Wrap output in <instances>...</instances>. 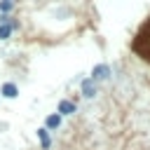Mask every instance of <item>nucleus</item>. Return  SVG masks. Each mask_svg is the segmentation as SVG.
<instances>
[{
  "instance_id": "f257e3e1",
  "label": "nucleus",
  "mask_w": 150,
  "mask_h": 150,
  "mask_svg": "<svg viewBox=\"0 0 150 150\" xmlns=\"http://www.w3.org/2000/svg\"><path fill=\"white\" fill-rule=\"evenodd\" d=\"M108 75H110V66H108V63H98V66H94L89 80H91V82H98V80H105Z\"/></svg>"
},
{
  "instance_id": "f03ea898",
  "label": "nucleus",
  "mask_w": 150,
  "mask_h": 150,
  "mask_svg": "<svg viewBox=\"0 0 150 150\" xmlns=\"http://www.w3.org/2000/svg\"><path fill=\"white\" fill-rule=\"evenodd\" d=\"M77 110V103L75 101H70V98H61L59 101V105H56V112L63 117V115H73Z\"/></svg>"
},
{
  "instance_id": "7ed1b4c3",
  "label": "nucleus",
  "mask_w": 150,
  "mask_h": 150,
  "mask_svg": "<svg viewBox=\"0 0 150 150\" xmlns=\"http://www.w3.org/2000/svg\"><path fill=\"white\" fill-rule=\"evenodd\" d=\"M80 91H82L84 98H94V96H96V82H91L89 77H84L82 84H80Z\"/></svg>"
},
{
  "instance_id": "20e7f679",
  "label": "nucleus",
  "mask_w": 150,
  "mask_h": 150,
  "mask_svg": "<svg viewBox=\"0 0 150 150\" xmlns=\"http://www.w3.org/2000/svg\"><path fill=\"white\" fill-rule=\"evenodd\" d=\"M61 127V115L59 112H49L47 117H45V129L47 131H56Z\"/></svg>"
},
{
  "instance_id": "39448f33",
  "label": "nucleus",
  "mask_w": 150,
  "mask_h": 150,
  "mask_svg": "<svg viewBox=\"0 0 150 150\" xmlns=\"http://www.w3.org/2000/svg\"><path fill=\"white\" fill-rule=\"evenodd\" d=\"M0 94H2L5 98H16V96H19V87H16L14 82H2Z\"/></svg>"
},
{
  "instance_id": "423d86ee",
  "label": "nucleus",
  "mask_w": 150,
  "mask_h": 150,
  "mask_svg": "<svg viewBox=\"0 0 150 150\" xmlns=\"http://www.w3.org/2000/svg\"><path fill=\"white\" fill-rule=\"evenodd\" d=\"M38 138H40L42 150H49V148H52V138H49V131H47L45 127H40V129H38Z\"/></svg>"
},
{
  "instance_id": "0eeeda50",
  "label": "nucleus",
  "mask_w": 150,
  "mask_h": 150,
  "mask_svg": "<svg viewBox=\"0 0 150 150\" xmlns=\"http://www.w3.org/2000/svg\"><path fill=\"white\" fill-rule=\"evenodd\" d=\"M12 30H14V26H0V40H7L12 35Z\"/></svg>"
},
{
  "instance_id": "6e6552de",
  "label": "nucleus",
  "mask_w": 150,
  "mask_h": 150,
  "mask_svg": "<svg viewBox=\"0 0 150 150\" xmlns=\"http://www.w3.org/2000/svg\"><path fill=\"white\" fill-rule=\"evenodd\" d=\"M12 9H14L12 2H0V12H12Z\"/></svg>"
}]
</instances>
